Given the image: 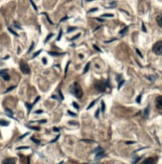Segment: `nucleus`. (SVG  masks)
<instances>
[{
  "mask_svg": "<svg viewBox=\"0 0 162 164\" xmlns=\"http://www.w3.org/2000/svg\"><path fill=\"white\" fill-rule=\"evenodd\" d=\"M59 164H64V162H63V161H61L60 163H59Z\"/></svg>",
  "mask_w": 162,
  "mask_h": 164,
  "instance_id": "nucleus-53",
  "label": "nucleus"
},
{
  "mask_svg": "<svg viewBox=\"0 0 162 164\" xmlns=\"http://www.w3.org/2000/svg\"><path fill=\"white\" fill-rule=\"evenodd\" d=\"M105 105L104 102H101V111L102 113H105Z\"/></svg>",
  "mask_w": 162,
  "mask_h": 164,
  "instance_id": "nucleus-20",
  "label": "nucleus"
},
{
  "mask_svg": "<svg viewBox=\"0 0 162 164\" xmlns=\"http://www.w3.org/2000/svg\"><path fill=\"white\" fill-rule=\"evenodd\" d=\"M73 106H74V107H75V109H77V110H79V109H80V106H79V105H78V103H76V102H73Z\"/></svg>",
  "mask_w": 162,
  "mask_h": 164,
  "instance_id": "nucleus-24",
  "label": "nucleus"
},
{
  "mask_svg": "<svg viewBox=\"0 0 162 164\" xmlns=\"http://www.w3.org/2000/svg\"><path fill=\"white\" fill-rule=\"evenodd\" d=\"M102 16H104V17H113L112 14H104Z\"/></svg>",
  "mask_w": 162,
  "mask_h": 164,
  "instance_id": "nucleus-32",
  "label": "nucleus"
},
{
  "mask_svg": "<svg viewBox=\"0 0 162 164\" xmlns=\"http://www.w3.org/2000/svg\"><path fill=\"white\" fill-rule=\"evenodd\" d=\"M33 48H34V43H32V45H31V47H30V49H29V51H28V53H30V52H32V50H33Z\"/></svg>",
  "mask_w": 162,
  "mask_h": 164,
  "instance_id": "nucleus-35",
  "label": "nucleus"
},
{
  "mask_svg": "<svg viewBox=\"0 0 162 164\" xmlns=\"http://www.w3.org/2000/svg\"><path fill=\"white\" fill-rule=\"evenodd\" d=\"M96 102H97V99H96V101H94V102H92V103H90V106H88V110H90V109H92V107H93V106H94V105H96Z\"/></svg>",
  "mask_w": 162,
  "mask_h": 164,
  "instance_id": "nucleus-17",
  "label": "nucleus"
},
{
  "mask_svg": "<svg viewBox=\"0 0 162 164\" xmlns=\"http://www.w3.org/2000/svg\"><path fill=\"white\" fill-rule=\"evenodd\" d=\"M2 164H15V159L14 158H6L5 160H3Z\"/></svg>",
  "mask_w": 162,
  "mask_h": 164,
  "instance_id": "nucleus-8",
  "label": "nucleus"
},
{
  "mask_svg": "<svg viewBox=\"0 0 162 164\" xmlns=\"http://www.w3.org/2000/svg\"><path fill=\"white\" fill-rule=\"evenodd\" d=\"M105 88H106V85L101 81H98L94 84V89H96L98 91H101V93L105 91Z\"/></svg>",
  "mask_w": 162,
  "mask_h": 164,
  "instance_id": "nucleus-3",
  "label": "nucleus"
},
{
  "mask_svg": "<svg viewBox=\"0 0 162 164\" xmlns=\"http://www.w3.org/2000/svg\"><path fill=\"white\" fill-rule=\"evenodd\" d=\"M26 106H27V109H28V114L31 111V110H32V106H33V105H29L28 102H26Z\"/></svg>",
  "mask_w": 162,
  "mask_h": 164,
  "instance_id": "nucleus-14",
  "label": "nucleus"
},
{
  "mask_svg": "<svg viewBox=\"0 0 162 164\" xmlns=\"http://www.w3.org/2000/svg\"><path fill=\"white\" fill-rule=\"evenodd\" d=\"M8 30H9V31H10L11 33H12L13 35H15V36H18V34L16 33V32H15V31H13L12 29H11V28H8Z\"/></svg>",
  "mask_w": 162,
  "mask_h": 164,
  "instance_id": "nucleus-23",
  "label": "nucleus"
},
{
  "mask_svg": "<svg viewBox=\"0 0 162 164\" xmlns=\"http://www.w3.org/2000/svg\"><path fill=\"white\" fill-rule=\"evenodd\" d=\"M15 88H16V87H15V86H13V87H10V88H9V89H7V91H5V93H8V91H12L13 89H15Z\"/></svg>",
  "mask_w": 162,
  "mask_h": 164,
  "instance_id": "nucleus-25",
  "label": "nucleus"
},
{
  "mask_svg": "<svg viewBox=\"0 0 162 164\" xmlns=\"http://www.w3.org/2000/svg\"><path fill=\"white\" fill-rule=\"evenodd\" d=\"M42 113H43V110H39L36 111V114H42Z\"/></svg>",
  "mask_w": 162,
  "mask_h": 164,
  "instance_id": "nucleus-49",
  "label": "nucleus"
},
{
  "mask_svg": "<svg viewBox=\"0 0 162 164\" xmlns=\"http://www.w3.org/2000/svg\"><path fill=\"white\" fill-rule=\"evenodd\" d=\"M80 35H81V34H78V35L76 36V37H74V38H72V40H75V39H77V38H79V37H80Z\"/></svg>",
  "mask_w": 162,
  "mask_h": 164,
  "instance_id": "nucleus-47",
  "label": "nucleus"
},
{
  "mask_svg": "<svg viewBox=\"0 0 162 164\" xmlns=\"http://www.w3.org/2000/svg\"><path fill=\"white\" fill-rule=\"evenodd\" d=\"M31 139H32V141H34L35 143H37V144H39V143H40V141H39V140H37V139H35L34 137H32Z\"/></svg>",
  "mask_w": 162,
  "mask_h": 164,
  "instance_id": "nucleus-33",
  "label": "nucleus"
},
{
  "mask_svg": "<svg viewBox=\"0 0 162 164\" xmlns=\"http://www.w3.org/2000/svg\"><path fill=\"white\" fill-rule=\"evenodd\" d=\"M53 130H54V131H56V132H58V131H59V129H57V127H54Z\"/></svg>",
  "mask_w": 162,
  "mask_h": 164,
  "instance_id": "nucleus-48",
  "label": "nucleus"
},
{
  "mask_svg": "<svg viewBox=\"0 0 162 164\" xmlns=\"http://www.w3.org/2000/svg\"><path fill=\"white\" fill-rule=\"evenodd\" d=\"M140 99H141V95H138V97H137V99H136V102H137L138 103L140 102Z\"/></svg>",
  "mask_w": 162,
  "mask_h": 164,
  "instance_id": "nucleus-39",
  "label": "nucleus"
},
{
  "mask_svg": "<svg viewBox=\"0 0 162 164\" xmlns=\"http://www.w3.org/2000/svg\"><path fill=\"white\" fill-rule=\"evenodd\" d=\"M74 30H76V27H71V28H69V29H68V33H70V32H72V31H74Z\"/></svg>",
  "mask_w": 162,
  "mask_h": 164,
  "instance_id": "nucleus-28",
  "label": "nucleus"
},
{
  "mask_svg": "<svg viewBox=\"0 0 162 164\" xmlns=\"http://www.w3.org/2000/svg\"><path fill=\"white\" fill-rule=\"evenodd\" d=\"M47 121H46V119H43V121H40V123H45Z\"/></svg>",
  "mask_w": 162,
  "mask_h": 164,
  "instance_id": "nucleus-51",
  "label": "nucleus"
},
{
  "mask_svg": "<svg viewBox=\"0 0 162 164\" xmlns=\"http://www.w3.org/2000/svg\"><path fill=\"white\" fill-rule=\"evenodd\" d=\"M98 114H100V110H98L96 111V117H98Z\"/></svg>",
  "mask_w": 162,
  "mask_h": 164,
  "instance_id": "nucleus-44",
  "label": "nucleus"
},
{
  "mask_svg": "<svg viewBox=\"0 0 162 164\" xmlns=\"http://www.w3.org/2000/svg\"><path fill=\"white\" fill-rule=\"evenodd\" d=\"M98 10V8H93V9H90L89 12H94V11H97Z\"/></svg>",
  "mask_w": 162,
  "mask_h": 164,
  "instance_id": "nucleus-43",
  "label": "nucleus"
},
{
  "mask_svg": "<svg viewBox=\"0 0 162 164\" xmlns=\"http://www.w3.org/2000/svg\"><path fill=\"white\" fill-rule=\"evenodd\" d=\"M148 111H149V107H146L145 110H144V115H145V117H148Z\"/></svg>",
  "mask_w": 162,
  "mask_h": 164,
  "instance_id": "nucleus-18",
  "label": "nucleus"
},
{
  "mask_svg": "<svg viewBox=\"0 0 162 164\" xmlns=\"http://www.w3.org/2000/svg\"><path fill=\"white\" fill-rule=\"evenodd\" d=\"M42 61H43V63H44V64H47V60H46L45 58H43Z\"/></svg>",
  "mask_w": 162,
  "mask_h": 164,
  "instance_id": "nucleus-50",
  "label": "nucleus"
},
{
  "mask_svg": "<svg viewBox=\"0 0 162 164\" xmlns=\"http://www.w3.org/2000/svg\"><path fill=\"white\" fill-rule=\"evenodd\" d=\"M59 138H60V135H57V137L56 138H55V139H53V140L52 141H51V143H53V142H56L57 140H58V139Z\"/></svg>",
  "mask_w": 162,
  "mask_h": 164,
  "instance_id": "nucleus-31",
  "label": "nucleus"
},
{
  "mask_svg": "<svg viewBox=\"0 0 162 164\" xmlns=\"http://www.w3.org/2000/svg\"><path fill=\"white\" fill-rule=\"evenodd\" d=\"M52 36H53V34H52V33H50V34H49L48 36H47V38L45 39V43H47V42H48V41H49V40L51 39V37H52Z\"/></svg>",
  "mask_w": 162,
  "mask_h": 164,
  "instance_id": "nucleus-16",
  "label": "nucleus"
},
{
  "mask_svg": "<svg viewBox=\"0 0 162 164\" xmlns=\"http://www.w3.org/2000/svg\"><path fill=\"white\" fill-rule=\"evenodd\" d=\"M68 114H69L70 115H72V117H76V115H77L76 114H74L73 111H71V110H68Z\"/></svg>",
  "mask_w": 162,
  "mask_h": 164,
  "instance_id": "nucleus-29",
  "label": "nucleus"
},
{
  "mask_svg": "<svg viewBox=\"0 0 162 164\" xmlns=\"http://www.w3.org/2000/svg\"><path fill=\"white\" fill-rule=\"evenodd\" d=\"M29 147L28 146H23V147H18L17 150H20V149H28Z\"/></svg>",
  "mask_w": 162,
  "mask_h": 164,
  "instance_id": "nucleus-30",
  "label": "nucleus"
},
{
  "mask_svg": "<svg viewBox=\"0 0 162 164\" xmlns=\"http://www.w3.org/2000/svg\"><path fill=\"white\" fill-rule=\"evenodd\" d=\"M41 52H42V50H39L38 52H36V53H35V54L33 55V58H35V57H37V56H38L39 54H40V53H41Z\"/></svg>",
  "mask_w": 162,
  "mask_h": 164,
  "instance_id": "nucleus-27",
  "label": "nucleus"
},
{
  "mask_svg": "<svg viewBox=\"0 0 162 164\" xmlns=\"http://www.w3.org/2000/svg\"><path fill=\"white\" fill-rule=\"evenodd\" d=\"M66 19H68V17H65V18H63V19L61 20V21H60V22H63V21H65V20H66Z\"/></svg>",
  "mask_w": 162,
  "mask_h": 164,
  "instance_id": "nucleus-52",
  "label": "nucleus"
},
{
  "mask_svg": "<svg viewBox=\"0 0 162 164\" xmlns=\"http://www.w3.org/2000/svg\"><path fill=\"white\" fill-rule=\"evenodd\" d=\"M0 125H3V126H8V125H9V121H4V119H0Z\"/></svg>",
  "mask_w": 162,
  "mask_h": 164,
  "instance_id": "nucleus-11",
  "label": "nucleus"
},
{
  "mask_svg": "<svg viewBox=\"0 0 162 164\" xmlns=\"http://www.w3.org/2000/svg\"><path fill=\"white\" fill-rule=\"evenodd\" d=\"M39 99H40V97H37V98H36V99H35V102H34L32 103V105L34 106V105H35V103H36L37 102H39Z\"/></svg>",
  "mask_w": 162,
  "mask_h": 164,
  "instance_id": "nucleus-38",
  "label": "nucleus"
},
{
  "mask_svg": "<svg viewBox=\"0 0 162 164\" xmlns=\"http://www.w3.org/2000/svg\"><path fill=\"white\" fill-rule=\"evenodd\" d=\"M127 30H128V27H125V28H124V29H122V30H121V31L120 32V35H123V34L125 33V32H126V31H127Z\"/></svg>",
  "mask_w": 162,
  "mask_h": 164,
  "instance_id": "nucleus-15",
  "label": "nucleus"
},
{
  "mask_svg": "<svg viewBox=\"0 0 162 164\" xmlns=\"http://www.w3.org/2000/svg\"><path fill=\"white\" fill-rule=\"evenodd\" d=\"M152 51L154 54L156 55H161L162 54V41H158L153 45Z\"/></svg>",
  "mask_w": 162,
  "mask_h": 164,
  "instance_id": "nucleus-2",
  "label": "nucleus"
},
{
  "mask_svg": "<svg viewBox=\"0 0 162 164\" xmlns=\"http://www.w3.org/2000/svg\"><path fill=\"white\" fill-rule=\"evenodd\" d=\"M71 93H72L77 99H82V97H83L82 88L78 83H74V85L71 87Z\"/></svg>",
  "mask_w": 162,
  "mask_h": 164,
  "instance_id": "nucleus-1",
  "label": "nucleus"
},
{
  "mask_svg": "<svg viewBox=\"0 0 162 164\" xmlns=\"http://www.w3.org/2000/svg\"><path fill=\"white\" fill-rule=\"evenodd\" d=\"M20 70H21L22 73L25 74V75L30 74V68H29V66L27 65L26 63H24V62H21V63H20Z\"/></svg>",
  "mask_w": 162,
  "mask_h": 164,
  "instance_id": "nucleus-4",
  "label": "nucleus"
},
{
  "mask_svg": "<svg viewBox=\"0 0 162 164\" xmlns=\"http://www.w3.org/2000/svg\"><path fill=\"white\" fill-rule=\"evenodd\" d=\"M0 77H1L2 79H4L5 81H9L10 80V76L7 74V70L0 71Z\"/></svg>",
  "mask_w": 162,
  "mask_h": 164,
  "instance_id": "nucleus-5",
  "label": "nucleus"
},
{
  "mask_svg": "<svg viewBox=\"0 0 162 164\" xmlns=\"http://www.w3.org/2000/svg\"><path fill=\"white\" fill-rule=\"evenodd\" d=\"M70 64H71L70 61L67 63V66H66V69H65V76L67 75V72H68V68H69V66H70Z\"/></svg>",
  "mask_w": 162,
  "mask_h": 164,
  "instance_id": "nucleus-19",
  "label": "nucleus"
},
{
  "mask_svg": "<svg viewBox=\"0 0 162 164\" xmlns=\"http://www.w3.org/2000/svg\"><path fill=\"white\" fill-rule=\"evenodd\" d=\"M14 25H15V26H16V28H18V29H21V27H20V26H19V25H18V24H17L16 22H14Z\"/></svg>",
  "mask_w": 162,
  "mask_h": 164,
  "instance_id": "nucleus-42",
  "label": "nucleus"
},
{
  "mask_svg": "<svg viewBox=\"0 0 162 164\" xmlns=\"http://www.w3.org/2000/svg\"><path fill=\"white\" fill-rule=\"evenodd\" d=\"M90 63H88V64H87V65H86V68H85V70H84V74H86L87 72L89 71V69H90Z\"/></svg>",
  "mask_w": 162,
  "mask_h": 164,
  "instance_id": "nucleus-13",
  "label": "nucleus"
},
{
  "mask_svg": "<svg viewBox=\"0 0 162 164\" xmlns=\"http://www.w3.org/2000/svg\"><path fill=\"white\" fill-rule=\"evenodd\" d=\"M123 84H124V81H121V82L120 83V85H118V90L120 89V88H121V86L123 85Z\"/></svg>",
  "mask_w": 162,
  "mask_h": 164,
  "instance_id": "nucleus-36",
  "label": "nucleus"
},
{
  "mask_svg": "<svg viewBox=\"0 0 162 164\" xmlns=\"http://www.w3.org/2000/svg\"><path fill=\"white\" fill-rule=\"evenodd\" d=\"M82 141H86V142H94L93 140H86V139H82Z\"/></svg>",
  "mask_w": 162,
  "mask_h": 164,
  "instance_id": "nucleus-46",
  "label": "nucleus"
},
{
  "mask_svg": "<svg viewBox=\"0 0 162 164\" xmlns=\"http://www.w3.org/2000/svg\"><path fill=\"white\" fill-rule=\"evenodd\" d=\"M100 164H101V163H100Z\"/></svg>",
  "mask_w": 162,
  "mask_h": 164,
  "instance_id": "nucleus-55",
  "label": "nucleus"
},
{
  "mask_svg": "<svg viewBox=\"0 0 162 164\" xmlns=\"http://www.w3.org/2000/svg\"><path fill=\"white\" fill-rule=\"evenodd\" d=\"M104 156H105V152H104V150L101 148L100 150H98V152L97 153V155H96V159H100V158L104 157Z\"/></svg>",
  "mask_w": 162,
  "mask_h": 164,
  "instance_id": "nucleus-9",
  "label": "nucleus"
},
{
  "mask_svg": "<svg viewBox=\"0 0 162 164\" xmlns=\"http://www.w3.org/2000/svg\"><path fill=\"white\" fill-rule=\"evenodd\" d=\"M30 3L32 4V6H33V8H34V9L37 11V6L35 5V3H34V1H33V0H30Z\"/></svg>",
  "mask_w": 162,
  "mask_h": 164,
  "instance_id": "nucleus-22",
  "label": "nucleus"
},
{
  "mask_svg": "<svg viewBox=\"0 0 162 164\" xmlns=\"http://www.w3.org/2000/svg\"><path fill=\"white\" fill-rule=\"evenodd\" d=\"M5 110H6V113L8 114H7V115H8V117H13V113H12V111H11L9 109H5Z\"/></svg>",
  "mask_w": 162,
  "mask_h": 164,
  "instance_id": "nucleus-12",
  "label": "nucleus"
},
{
  "mask_svg": "<svg viewBox=\"0 0 162 164\" xmlns=\"http://www.w3.org/2000/svg\"><path fill=\"white\" fill-rule=\"evenodd\" d=\"M135 51H136V52H137V54H138V55H139V56H140V57H141V58H142V54H141V53H140V51H139V50H138V49H136V50H135Z\"/></svg>",
  "mask_w": 162,
  "mask_h": 164,
  "instance_id": "nucleus-41",
  "label": "nucleus"
},
{
  "mask_svg": "<svg viewBox=\"0 0 162 164\" xmlns=\"http://www.w3.org/2000/svg\"><path fill=\"white\" fill-rule=\"evenodd\" d=\"M62 34H63V31H62V29H61V30H60V32H59V36H58V38H57L58 41H60V39H61V37H62Z\"/></svg>",
  "mask_w": 162,
  "mask_h": 164,
  "instance_id": "nucleus-21",
  "label": "nucleus"
},
{
  "mask_svg": "<svg viewBox=\"0 0 162 164\" xmlns=\"http://www.w3.org/2000/svg\"><path fill=\"white\" fill-rule=\"evenodd\" d=\"M26 135H28V133H25V134H23V135H22V136H20V137H19V139H22L23 137H25V136H26Z\"/></svg>",
  "mask_w": 162,
  "mask_h": 164,
  "instance_id": "nucleus-45",
  "label": "nucleus"
},
{
  "mask_svg": "<svg viewBox=\"0 0 162 164\" xmlns=\"http://www.w3.org/2000/svg\"><path fill=\"white\" fill-rule=\"evenodd\" d=\"M45 14V16H46V17H47V20H48V21H49V23L50 24H53V22L52 21H51V19L49 18V16H48V14H47V13H44Z\"/></svg>",
  "mask_w": 162,
  "mask_h": 164,
  "instance_id": "nucleus-26",
  "label": "nucleus"
},
{
  "mask_svg": "<svg viewBox=\"0 0 162 164\" xmlns=\"http://www.w3.org/2000/svg\"><path fill=\"white\" fill-rule=\"evenodd\" d=\"M88 1H89V2H90V1H93V0H88Z\"/></svg>",
  "mask_w": 162,
  "mask_h": 164,
  "instance_id": "nucleus-54",
  "label": "nucleus"
},
{
  "mask_svg": "<svg viewBox=\"0 0 162 164\" xmlns=\"http://www.w3.org/2000/svg\"><path fill=\"white\" fill-rule=\"evenodd\" d=\"M142 30H143V32H146V28H145V25L143 23H142Z\"/></svg>",
  "mask_w": 162,
  "mask_h": 164,
  "instance_id": "nucleus-40",
  "label": "nucleus"
},
{
  "mask_svg": "<svg viewBox=\"0 0 162 164\" xmlns=\"http://www.w3.org/2000/svg\"><path fill=\"white\" fill-rule=\"evenodd\" d=\"M156 22H157L158 25H159V27L162 28V14L158 15L157 17H156Z\"/></svg>",
  "mask_w": 162,
  "mask_h": 164,
  "instance_id": "nucleus-10",
  "label": "nucleus"
},
{
  "mask_svg": "<svg viewBox=\"0 0 162 164\" xmlns=\"http://www.w3.org/2000/svg\"><path fill=\"white\" fill-rule=\"evenodd\" d=\"M29 129H35V130H39V127H36V126H29L28 125Z\"/></svg>",
  "mask_w": 162,
  "mask_h": 164,
  "instance_id": "nucleus-34",
  "label": "nucleus"
},
{
  "mask_svg": "<svg viewBox=\"0 0 162 164\" xmlns=\"http://www.w3.org/2000/svg\"><path fill=\"white\" fill-rule=\"evenodd\" d=\"M49 54L50 55H54V56H59V55H60L59 53H54V52H49Z\"/></svg>",
  "mask_w": 162,
  "mask_h": 164,
  "instance_id": "nucleus-37",
  "label": "nucleus"
},
{
  "mask_svg": "<svg viewBox=\"0 0 162 164\" xmlns=\"http://www.w3.org/2000/svg\"><path fill=\"white\" fill-rule=\"evenodd\" d=\"M155 106L158 110H162V95L157 97L155 99Z\"/></svg>",
  "mask_w": 162,
  "mask_h": 164,
  "instance_id": "nucleus-6",
  "label": "nucleus"
},
{
  "mask_svg": "<svg viewBox=\"0 0 162 164\" xmlns=\"http://www.w3.org/2000/svg\"><path fill=\"white\" fill-rule=\"evenodd\" d=\"M156 163V159L153 157H148L146 158L145 160H143L141 164H155Z\"/></svg>",
  "mask_w": 162,
  "mask_h": 164,
  "instance_id": "nucleus-7",
  "label": "nucleus"
}]
</instances>
